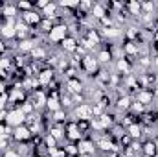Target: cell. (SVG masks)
I'll return each mask as SVG.
<instances>
[{"instance_id":"1","label":"cell","mask_w":158,"mask_h":157,"mask_svg":"<svg viewBox=\"0 0 158 157\" xmlns=\"http://www.w3.org/2000/svg\"><path fill=\"white\" fill-rule=\"evenodd\" d=\"M6 122L11 124V126H15V128H19V126H22V122H24V113H22L20 109H15V111L7 113V120H6Z\"/></svg>"},{"instance_id":"2","label":"cell","mask_w":158,"mask_h":157,"mask_svg":"<svg viewBox=\"0 0 158 157\" xmlns=\"http://www.w3.org/2000/svg\"><path fill=\"white\" fill-rule=\"evenodd\" d=\"M66 32H68V28H66L64 24H59V26L52 28V32H50V39L52 41H64L66 39Z\"/></svg>"},{"instance_id":"3","label":"cell","mask_w":158,"mask_h":157,"mask_svg":"<svg viewBox=\"0 0 158 157\" xmlns=\"http://www.w3.org/2000/svg\"><path fill=\"white\" fill-rule=\"evenodd\" d=\"M76 115L79 117V120H88V118L92 117V107L86 105V104H81L76 109Z\"/></svg>"},{"instance_id":"4","label":"cell","mask_w":158,"mask_h":157,"mask_svg":"<svg viewBox=\"0 0 158 157\" xmlns=\"http://www.w3.org/2000/svg\"><path fill=\"white\" fill-rule=\"evenodd\" d=\"M30 137H31V133H30L28 128L19 126V128L15 129V139H17V141H26V139H30Z\"/></svg>"},{"instance_id":"5","label":"cell","mask_w":158,"mask_h":157,"mask_svg":"<svg viewBox=\"0 0 158 157\" xmlns=\"http://www.w3.org/2000/svg\"><path fill=\"white\" fill-rule=\"evenodd\" d=\"M81 63H83V69H85L86 72H94V69H96V59H94V57L86 56V57L81 59Z\"/></svg>"},{"instance_id":"6","label":"cell","mask_w":158,"mask_h":157,"mask_svg":"<svg viewBox=\"0 0 158 157\" xmlns=\"http://www.w3.org/2000/svg\"><path fill=\"white\" fill-rule=\"evenodd\" d=\"M2 35H4V37H7V39L15 35V26H13V20H11V19L7 20V24H4V26H2Z\"/></svg>"},{"instance_id":"7","label":"cell","mask_w":158,"mask_h":157,"mask_svg":"<svg viewBox=\"0 0 158 157\" xmlns=\"http://www.w3.org/2000/svg\"><path fill=\"white\" fill-rule=\"evenodd\" d=\"M77 43L76 39H72V37H66V39L63 41V48L64 50H68V52H74V50H77V46H76Z\"/></svg>"},{"instance_id":"8","label":"cell","mask_w":158,"mask_h":157,"mask_svg":"<svg viewBox=\"0 0 158 157\" xmlns=\"http://www.w3.org/2000/svg\"><path fill=\"white\" fill-rule=\"evenodd\" d=\"M143 154L147 157L156 155V146H155V142H145V144H143Z\"/></svg>"},{"instance_id":"9","label":"cell","mask_w":158,"mask_h":157,"mask_svg":"<svg viewBox=\"0 0 158 157\" xmlns=\"http://www.w3.org/2000/svg\"><path fill=\"white\" fill-rule=\"evenodd\" d=\"M24 20H26L28 24H37V22H39V15L33 13V11H26V13H24Z\"/></svg>"},{"instance_id":"10","label":"cell","mask_w":158,"mask_h":157,"mask_svg":"<svg viewBox=\"0 0 158 157\" xmlns=\"http://www.w3.org/2000/svg\"><path fill=\"white\" fill-rule=\"evenodd\" d=\"M138 102L143 105V104H149V102H153V94L151 92H147V91H143V92H138Z\"/></svg>"},{"instance_id":"11","label":"cell","mask_w":158,"mask_h":157,"mask_svg":"<svg viewBox=\"0 0 158 157\" xmlns=\"http://www.w3.org/2000/svg\"><path fill=\"white\" fill-rule=\"evenodd\" d=\"M68 87H70V91H72V92H79V91L83 89L81 81H79V79H76V78H70V79H68Z\"/></svg>"},{"instance_id":"12","label":"cell","mask_w":158,"mask_h":157,"mask_svg":"<svg viewBox=\"0 0 158 157\" xmlns=\"http://www.w3.org/2000/svg\"><path fill=\"white\" fill-rule=\"evenodd\" d=\"M77 148H79V154H88V152H92L94 144H92V142H88V141H85V142H81V144H79Z\"/></svg>"},{"instance_id":"13","label":"cell","mask_w":158,"mask_h":157,"mask_svg":"<svg viewBox=\"0 0 158 157\" xmlns=\"http://www.w3.org/2000/svg\"><path fill=\"white\" fill-rule=\"evenodd\" d=\"M39 81H40V85H46V83H50V81H52V70H42V72H40Z\"/></svg>"},{"instance_id":"14","label":"cell","mask_w":158,"mask_h":157,"mask_svg":"<svg viewBox=\"0 0 158 157\" xmlns=\"http://www.w3.org/2000/svg\"><path fill=\"white\" fill-rule=\"evenodd\" d=\"M26 34H28V28H26V24H17L15 26V35H19V37H26Z\"/></svg>"},{"instance_id":"15","label":"cell","mask_w":158,"mask_h":157,"mask_svg":"<svg viewBox=\"0 0 158 157\" xmlns=\"http://www.w3.org/2000/svg\"><path fill=\"white\" fill-rule=\"evenodd\" d=\"M118 69L125 74H131V65H129V59H121L118 63Z\"/></svg>"},{"instance_id":"16","label":"cell","mask_w":158,"mask_h":157,"mask_svg":"<svg viewBox=\"0 0 158 157\" xmlns=\"http://www.w3.org/2000/svg\"><path fill=\"white\" fill-rule=\"evenodd\" d=\"M127 7L131 9V15H136V17H138V13H140V7H142V4H140V2H131V4H127Z\"/></svg>"},{"instance_id":"17","label":"cell","mask_w":158,"mask_h":157,"mask_svg":"<svg viewBox=\"0 0 158 157\" xmlns=\"http://www.w3.org/2000/svg\"><path fill=\"white\" fill-rule=\"evenodd\" d=\"M101 32H103L107 37H118V35H119V30H118V28H114V26H112V28H103Z\"/></svg>"},{"instance_id":"18","label":"cell","mask_w":158,"mask_h":157,"mask_svg":"<svg viewBox=\"0 0 158 157\" xmlns=\"http://www.w3.org/2000/svg\"><path fill=\"white\" fill-rule=\"evenodd\" d=\"M98 144H99V148L105 150V152H112V150H114V144H112L110 141H99Z\"/></svg>"},{"instance_id":"19","label":"cell","mask_w":158,"mask_h":157,"mask_svg":"<svg viewBox=\"0 0 158 157\" xmlns=\"http://www.w3.org/2000/svg\"><path fill=\"white\" fill-rule=\"evenodd\" d=\"M92 13H94L98 19H103V17H105V9H103V6H92Z\"/></svg>"},{"instance_id":"20","label":"cell","mask_w":158,"mask_h":157,"mask_svg":"<svg viewBox=\"0 0 158 157\" xmlns=\"http://www.w3.org/2000/svg\"><path fill=\"white\" fill-rule=\"evenodd\" d=\"M125 52L131 56H138V46H134V43H127L125 44Z\"/></svg>"},{"instance_id":"21","label":"cell","mask_w":158,"mask_h":157,"mask_svg":"<svg viewBox=\"0 0 158 157\" xmlns=\"http://www.w3.org/2000/svg\"><path fill=\"white\" fill-rule=\"evenodd\" d=\"M129 105H131V98H129V96H123V98H119L118 100V107L119 109H127Z\"/></svg>"},{"instance_id":"22","label":"cell","mask_w":158,"mask_h":157,"mask_svg":"<svg viewBox=\"0 0 158 157\" xmlns=\"http://www.w3.org/2000/svg\"><path fill=\"white\" fill-rule=\"evenodd\" d=\"M46 105H48V109H52V111H59V102L53 100V98H48V100H46Z\"/></svg>"},{"instance_id":"23","label":"cell","mask_w":158,"mask_h":157,"mask_svg":"<svg viewBox=\"0 0 158 157\" xmlns=\"http://www.w3.org/2000/svg\"><path fill=\"white\" fill-rule=\"evenodd\" d=\"M129 131H131V137H140V135H142V129H140V126H136V124H131Z\"/></svg>"},{"instance_id":"24","label":"cell","mask_w":158,"mask_h":157,"mask_svg":"<svg viewBox=\"0 0 158 157\" xmlns=\"http://www.w3.org/2000/svg\"><path fill=\"white\" fill-rule=\"evenodd\" d=\"M110 57H112V56H110V52H109V50H103V52L99 54V61H103V63L110 61Z\"/></svg>"},{"instance_id":"25","label":"cell","mask_w":158,"mask_h":157,"mask_svg":"<svg viewBox=\"0 0 158 157\" xmlns=\"http://www.w3.org/2000/svg\"><path fill=\"white\" fill-rule=\"evenodd\" d=\"M35 102H37V104H35V107H39V105H42V104L46 102V96H44L42 92H37V94H35Z\"/></svg>"},{"instance_id":"26","label":"cell","mask_w":158,"mask_h":157,"mask_svg":"<svg viewBox=\"0 0 158 157\" xmlns=\"http://www.w3.org/2000/svg\"><path fill=\"white\" fill-rule=\"evenodd\" d=\"M15 11H17V9H15L13 6H6V7H4V15H6V17H9V19L15 15Z\"/></svg>"},{"instance_id":"27","label":"cell","mask_w":158,"mask_h":157,"mask_svg":"<svg viewBox=\"0 0 158 157\" xmlns=\"http://www.w3.org/2000/svg\"><path fill=\"white\" fill-rule=\"evenodd\" d=\"M50 135H52L53 139H61V137H63V131H61L59 128H52V129H50Z\"/></svg>"},{"instance_id":"28","label":"cell","mask_w":158,"mask_h":157,"mask_svg":"<svg viewBox=\"0 0 158 157\" xmlns=\"http://www.w3.org/2000/svg\"><path fill=\"white\" fill-rule=\"evenodd\" d=\"M31 46H33V41H22V43L19 44V48H20V50H30Z\"/></svg>"},{"instance_id":"29","label":"cell","mask_w":158,"mask_h":157,"mask_svg":"<svg viewBox=\"0 0 158 157\" xmlns=\"http://www.w3.org/2000/svg\"><path fill=\"white\" fill-rule=\"evenodd\" d=\"M55 142H57V139H53L52 135L46 137V146H48V148H55Z\"/></svg>"},{"instance_id":"30","label":"cell","mask_w":158,"mask_h":157,"mask_svg":"<svg viewBox=\"0 0 158 157\" xmlns=\"http://www.w3.org/2000/svg\"><path fill=\"white\" fill-rule=\"evenodd\" d=\"M53 118H55L57 122H61V120H64V118H66V115H64V111H61V109H59V111H55V113H53Z\"/></svg>"},{"instance_id":"31","label":"cell","mask_w":158,"mask_h":157,"mask_svg":"<svg viewBox=\"0 0 158 157\" xmlns=\"http://www.w3.org/2000/svg\"><path fill=\"white\" fill-rule=\"evenodd\" d=\"M31 54H33V57H40V59L46 56V54H44V50H40V48H33V52H31Z\"/></svg>"},{"instance_id":"32","label":"cell","mask_w":158,"mask_h":157,"mask_svg":"<svg viewBox=\"0 0 158 157\" xmlns=\"http://www.w3.org/2000/svg\"><path fill=\"white\" fill-rule=\"evenodd\" d=\"M40 26H42V30H44V32H52V22H50L48 19H46V20H42V24H40Z\"/></svg>"},{"instance_id":"33","label":"cell","mask_w":158,"mask_h":157,"mask_svg":"<svg viewBox=\"0 0 158 157\" xmlns=\"http://www.w3.org/2000/svg\"><path fill=\"white\" fill-rule=\"evenodd\" d=\"M143 9H145L147 13H153V11H155V4H151V2H145V4H143Z\"/></svg>"},{"instance_id":"34","label":"cell","mask_w":158,"mask_h":157,"mask_svg":"<svg viewBox=\"0 0 158 157\" xmlns=\"http://www.w3.org/2000/svg\"><path fill=\"white\" fill-rule=\"evenodd\" d=\"M4 157H20V154H17V152H13V150H9V152H6Z\"/></svg>"},{"instance_id":"35","label":"cell","mask_w":158,"mask_h":157,"mask_svg":"<svg viewBox=\"0 0 158 157\" xmlns=\"http://www.w3.org/2000/svg\"><path fill=\"white\" fill-rule=\"evenodd\" d=\"M19 7H22V9H28V7H30V4H28V2H20V4H19Z\"/></svg>"},{"instance_id":"36","label":"cell","mask_w":158,"mask_h":157,"mask_svg":"<svg viewBox=\"0 0 158 157\" xmlns=\"http://www.w3.org/2000/svg\"><path fill=\"white\" fill-rule=\"evenodd\" d=\"M46 6H48V2H46V0H40V2H39V7H46Z\"/></svg>"},{"instance_id":"37","label":"cell","mask_w":158,"mask_h":157,"mask_svg":"<svg viewBox=\"0 0 158 157\" xmlns=\"http://www.w3.org/2000/svg\"><path fill=\"white\" fill-rule=\"evenodd\" d=\"M6 48H4V44H2V41H0V52H4Z\"/></svg>"},{"instance_id":"38","label":"cell","mask_w":158,"mask_h":157,"mask_svg":"<svg viewBox=\"0 0 158 157\" xmlns=\"http://www.w3.org/2000/svg\"><path fill=\"white\" fill-rule=\"evenodd\" d=\"M155 146H156V150H158V139H156V141H155Z\"/></svg>"},{"instance_id":"39","label":"cell","mask_w":158,"mask_h":157,"mask_svg":"<svg viewBox=\"0 0 158 157\" xmlns=\"http://www.w3.org/2000/svg\"><path fill=\"white\" fill-rule=\"evenodd\" d=\"M109 157H118V155H116V154H112V155H109Z\"/></svg>"},{"instance_id":"40","label":"cell","mask_w":158,"mask_h":157,"mask_svg":"<svg viewBox=\"0 0 158 157\" xmlns=\"http://www.w3.org/2000/svg\"><path fill=\"white\" fill-rule=\"evenodd\" d=\"M2 91H4V87H2V85H0V92H2Z\"/></svg>"},{"instance_id":"41","label":"cell","mask_w":158,"mask_h":157,"mask_svg":"<svg viewBox=\"0 0 158 157\" xmlns=\"http://www.w3.org/2000/svg\"><path fill=\"white\" fill-rule=\"evenodd\" d=\"M156 96H158V89H156Z\"/></svg>"},{"instance_id":"42","label":"cell","mask_w":158,"mask_h":157,"mask_svg":"<svg viewBox=\"0 0 158 157\" xmlns=\"http://www.w3.org/2000/svg\"><path fill=\"white\" fill-rule=\"evenodd\" d=\"M39 157H44V155H39Z\"/></svg>"}]
</instances>
